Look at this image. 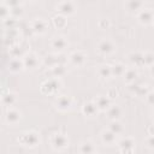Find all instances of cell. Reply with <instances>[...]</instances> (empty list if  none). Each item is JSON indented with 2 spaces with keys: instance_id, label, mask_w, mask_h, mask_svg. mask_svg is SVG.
Here are the masks:
<instances>
[{
  "instance_id": "6da1fadb",
  "label": "cell",
  "mask_w": 154,
  "mask_h": 154,
  "mask_svg": "<svg viewBox=\"0 0 154 154\" xmlns=\"http://www.w3.org/2000/svg\"><path fill=\"white\" fill-rule=\"evenodd\" d=\"M18 142L26 147H36L40 142V136L36 131H25L18 136Z\"/></svg>"
},
{
  "instance_id": "7a4b0ae2",
  "label": "cell",
  "mask_w": 154,
  "mask_h": 154,
  "mask_svg": "<svg viewBox=\"0 0 154 154\" xmlns=\"http://www.w3.org/2000/svg\"><path fill=\"white\" fill-rule=\"evenodd\" d=\"M51 144L57 150H64V149H66L69 147V138H67V136L65 134L57 132V134L52 135Z\"/></svg>"
},
{
  "instance_id": "3957f363",
  "label": "cell",
  "mask_w": 154,
  "mask_h": 154,
  "mask_svg": "<svg viewBox=\"0 0 154 154\" xmlns=\"http://www.w3.org/2000/svg\"><path fill=\"white\" fill-rule=\"evenodd\" d=\"M60 87H61L60 78L51 77L49 79H47L45 83L41 84V91L43 94H54L60 89Z\"/></svg>"
},
{
  "instance_id": "277c9868",
  "label": "cell",
  "mask_w": 154,
  "mask_h": 154,
  "mask_svg": "<svg viewBox=\"0 0 154 154\" xmlns=\"http://www.w3.org/2000/svg\"><path fill=\"white\" fill-rule=\"evenodd\" d=\"M57 11L59 12V14H63L65 17L75 13L76 11V5L72 1H61L57 5Z\"/></svg>"
},
{
  "instance_id": "5b68a950",
  "label": "cell",
  "mask_w": 154,
  "mask_h": 154,
  "mask_svg": "<svg viewBox=\"0 0 154 154\" xmlns=\"http://www.w3.org/2000/svg\"><path fill=\"white\" fill-rule=\"evenodd\" d=\"M137 19L141 24L149 25L154 23V12L150 8H142L137 13Z\"/></svg>"
},
{
  "instance_id": "8992f818",
  "label": "cell",
  "mask_w": 154,
  "mask_h": 154,
  "mask_svg": "<svg viewBox=\"0 0 154 154\" xmlns=\"http://www.w3.org/2000/svg\"><path fill=\"white\" fill-rule=\"evenodd\" d=\"M116 49V46L113 45V42L111 40H101L99 43H97V52L102 55H109L114 52Z\"/></svg>"
},
{
  "instance_id": "52a82bcc",
  "label": "cell",
  "mask_w": 154,
  "mask_h": 154,
  "mask_svg": "<svg viewBox=\"0 0 154 154\" xmlns=\"http://www.w3.org/2000/svg\"><path fill=\"white\" fill-rule=\"evenodd\" d=\"M57 109L61 111V112H65V111H69L72 106V99L67 95H61L59 97H57L55 102H54Z\"/></svg>"
},
{
  "instance_id": "ba28073f",
  "label": "cell",
  "mask_w": 154,
  "mask_h": 154,
  "mask_svg": "<svg viewBox=\"0 0 154 154\" xmlns=\"http://www.w3.org/2000/svg\"><path fill=\"white\" fill-rule=\"evenodd\" d=\"M23 63H24V69L34 70V69H36V66L38 64L37 55L35 53H26L23 57Z\"/></svg>"
},
{
  "instance_id": "9c48e42d",
  "label": "cell",
  "mask_w": 154,
  "mask_h": 154,
  "mask_svg": "<svg viewBox=\"0 0 154 154\" xmlns=\"http://www.w3.org/2000/svg\"><path fill=\"white\" fill-rule=\"evenodd\" d=\"M69 61L73 66H82L85 63V54L82 51H75V52H72L70 54Z\"/></svg>"
},
{
  "instance_id": "30bf717a",
  "label": "cell",
  "mask_w": 154,
  "mask_h": 154,
  "mask_svg": "<svg viewBox=\"0 0 154 154\" xmlns=\"http://www.w3.org/2000/svg\"><path fill=\"white\" fill-rule=\"evenodd\" d=\"M30 28L34 34H43L47 29V23L42 18H35L30 23Z\"/></svg>"
},
{
  "instance_id": "8fae6325",
  "label": "cell",
  "mask_w": 154,
  "mask_h": 154,
  "mask_svg": "<svg viewBox=\"0 0 154 154\" xmlns=\"http://www.w3.org/2000/svg\"><path fill=\"white\" fill-rule=\"evenodd\" d=\"M94 102H95L96 107L99 108V111H107L111 107V99L107 95H99V96H96Z\"/></svg>"
},
{
  "instance_id": "7c38bea8",
  "label": "cell",
  "mask_w": 154,
  "mask_h": 154,
  "mask_svg": "<svg viewBox=\"0 0 154 154\" xmlns=\"http://www.w3.org/2000/svg\"><path fill=\"white\" fill-rule=\"evenodd\" d=\"M51 46L54 51L57 52H63L66 47H67V41L65 40V37L63 36H55L52 38L51 41Z\"/></svg>"
},
{
  "instance_id": "4fadbf2b",
  "label": "cell",
  "mask_w": 154,
  "mask_h": 154,
  "mask_svg": "<svg viewBox=\"0 0 154 154\" xmlns=\"http://www.w3.org/2000/svg\"><path fill=\"white\" fill-rule=\"evenodd\" d=\"M8 70L13 73H17L19 71H22L24 69V63H23V58H11L8 64Z\"/></svg>"
},
{
  "instance_id": "5bb4252c",
  "label": "cell",
  "mask_w": 154,
  "mask_h": 154,
  "mask_svg": "<svg viewBox=\"0 0 154 154\" xmlns=\"http://www.w3.org/2000/svg\"><path fill=\"white\" fill-rule=\"evenodd\" d=\"M5 120L8 124H17L20 120V112L16 108H7L5 113Z\"/></svg>"
},
{
  "instance_id": "9a60e30c",
  "label": "cell",
  "mask_w": 154,
  "mask_h": 154,
  "mask_svg": "<svg viewBox=\"0 0 154 154\" xmlns=\"http://www.w3.org/2000/svg\"><path fill=\"white\" fill-rule=\"evenodd\" d=\"M99 112V108L96 107L95 102L94 101H89V102H85L83 106H82V113L87 117H95Z\"/></svg>"
},
{
  "instance_id": "2e32d148",
  "label": "cell",
  "mask_w": 154,
  "mask_h": 154,
  "mask_svg": "<svg viewBox=\"0 0 154 154\" xmlns=\"http://www.w3.org/2000/svg\"><path fill=\"white\" fill-rule=\"evenodd\" d=\"M143 57H144V53H142V52H132V53H130V54L128 55L129 61H130L135 67H140V66H143V65H144Z\"/></svg>"
},
{
  "instance_id": "e0dca14e",
  "label": "cell",
  "mask_w": 154,
  "mask_h": 154,
  "mask_svg": "<svg viewBox=\"0 0 154 154\" xmlns=\"http://www.w3.org/2000/svg\"><path fill=\"white\" fill-rule=\"evenodd\" d=\"M79 154H96V148L93 142L90 141H83L78 147Z\"/></svg>"
},
{
  "instance_id": "ac0fdd59",
  "label": "cell",
  "mask_w": 154,
  "mask_h": 154,
  "mask_svg": "<svg viewBox=\"0 0 154 154\" xmlns=\"http://www.w3.org/2000/svg\"><path fill=\"white\" fill-rule=\"evenodd\" d=\"M101 141L105 143V144H107V146H112V144H114L116 143V141H117V135L116 134H113L111 130H103L102 132H101Z\"/></svg>"
},
{
  "instance_id": "d6986e66",
  "label": "cell",
  "mask_w": 154,
  "mask_h": 154,
  "mask_svg": "<svg viewBox=\"0 0 154 154\" xmlns=\"http://www.w3.org/2000/svg\"><path fill=\"white\" fill-rule=\"evenodd\" d=\"M16 101H17V96H16V94L12 93V91L5 93V94L2 95V97H1L2 105L6 106V107H8V108H12V106L16 103Z\"/></svg>"
},
{
  "instance_id": "ffe728a7",
  "label": "cell",
  "mask_w": 154,
  "mask_h": 154,
  "mask_svg": "<svg viewBox=\"0 0 154 154\" xmlns=\"http://www.w3.org/2000/svg\"><path fill=\"white\" fill-rule=\"evenodd\" d=\"M106 113H107V117L111 119V122L112 120H119V118L122 116V108L117 105H111V107L106 111Z\"/></svg>"
},
{
  "instance_id": "44dd1931",
  "label": "cell",
  "mask_w": 154,
  "mask_h": 154,
  "mask_svg": "<svg viewBox=\"0 0 154 154\" xmlns=\"http://www.w3.org/2000/svg\"><path fill=\"white\" fill-rule=\"evenodd\" d=\"M123 77H124L125 82H126L128 84H130V83H132V82H135V81L137 79V77H138V71H137L135 67L126 69V71H125V73H124Z\"/></svg>"
},
{
  "instance_id": "7402d4cb",
  "label": "cell",
  "mask_w": 154,
  "mask_h": 154,
  "mask_svg": "<svg viewBox=\"0 0 154 154\" xmlns=\"http://www.w3.org/2000/svg\"><path fill=\"white\" fill-rule=\"evenodd\" d=\"M52 23H53V25H54L57 29H63V28L66 26V24H67V19H66L65 16L58 13L57 16H54V17L52 18Z\"/></svg>"
},
{
  "instance_id": "603a6c76",
  "label": "cell",
  "mask_w": 154,
  "mask_h": 154,
  "mask_svg": "<svg viewBox=\"0 0 154 154\" xmlns=\"http://www.w3.org/2000/svg\"><path fill=\"white\" fill-rule=\"evenodd\" d=\"M118 147L120 149H134L135 148V141L131 137H123L118 141Z\"/></svg>"
},
{
  "instance_id": "cb8c5ba5",
  "label": "cell",
  "mask_w": 154,
  "mask_h": 154,
  "mask_svg": "<svg viewBox=\"0 0 154 154\" xmlns=\"http://www.w3.org/2000/svg\"><path fill=\"white\" fill-rule=\"evenodd\" d=\"M97 75L101 78H109L112 76V66L108 64H103L101 66H99L97 69Z\"/></svg>"
},
{
  "instance_id": "d4e9b609",
  "label": "cell",
  "mask_w": 154,
  "mask_h": 154,
  "mask_svg": "<svg viewBox=\"0 0 154 154\" xmlns=\"http://www.w3.org/2000/svg\"><path fill=\"white\" fill-rule=\"evenodd\" d=\"M126 69H125V65L122 64V63H116L112 65V76L114 77H120V76H124Z\"/></svg>"
},
{
  "instance_id": "484cf974",
  "label": "cell",
  "mask_w": 154,
  "mask_h": 154,
  "mask_svg": "<svg viewBox=\"0 0 154 154\" xmlns=\"http://www.w3.org/2000/svg\"><path fill=\"white\" fill-rule=\"evenodd\" d=\"M51 72H52L53 77H55V78H60V77H63V76L66 73L65 65H63V64H58V65H55V66H53V67L51 69Z\"/></svg>"
},
{
  "instance_id": "4316f807",
  "label": "cell",
  "mask_w": 154,
  "mask_h": 154,
  "mask_svg": "<svg viewBox=\"0 0 154 154\" xmlns=\"http://www.w3.org/2000/svg\"><path fill=\"white\" fill-rule=\"evenodd\" d=\"M108 130H111L113 134H116L118 136V135H120L124 131V126H123V124L119 120H112L109 126H108Z\"/></svg>"
},
{
  "instance_id": "83f0119b",
  "label": "cell",
  "mask_w": 154,
  "mask_h": 154,
  "mask_svg": "<svg viewBox=\"0 0 154 154\" xmlns=\"http://www.w3.org/2000/svg\"><path fill=\"white\" fill-rule=\"evenodd\" d=\"M125 7H126V10L140 12L143 8V2L142 1H136V0H130V1L125 2Z\"/></svg>"
},
{
  "instance_id": "f1b7e54d",
  "label": "cell",
  "mask_w": 154,
  "mask_h": 154,
  "mask_svg": "<svg viewBox=\"0 0 154 154\" xmlns=\"http://www.w3.org/2000/svg\"><path fill=\"white\" fill-rule=\"evenodd\" d=\"M43 64H45L47 67H51V69H52L53 66H55V65L59 64V61H58V55L49 54V55L45 57V59H43Z\"/></svg>"
},
{
  "instance_id": "f546056e",
  "label": "cell",
  "mask_w": 154,
  "mask_h": 154,
  "mask_svg": "<svg viewBox=\"0 0 154 154\" xmlns=\"http://www.w3.org/2000/svg\"><path fill=\"white\" fill-rule=\"evenodd\" d=\"M0 14H1L2 20H5L6 18L11 17V13H10V7H8V5H7L5 1H2V2L0 4Z\"/></svg>"
},
{
  "instance_id": "4dcf8cb0",
  "label": "cell",
  "mask_w": 154,
  "mask_h": 154,
  "mask_svg": "<svg viewBox=\"0 0 154 154\" xmlns=\"http://www.w3.org/2000/svg\"><path fill=\"white\" fill-rule=\"evenodd\" d=\"M10 54L12 58H23L24 57V54L22 52V47L18 45H14L13 47L10 48Z\"/></svg>"
},
{
  "instance_id": "1f68e13d",
  "label": "cell",
  "mask_w": 154,
  "mask_h": 154,
  "mask_svg": "<svg viewBox=\"0 0 154 154\" xmlns=\"http://www.w3.org/2000/svg\"><path fill=\"white\" fill-rule=\"evenodd\" d=\"M10 13H11V17L13 18H19L22 14H23V7L22 5H17V6H13V7H10Z\"/></svg>"
},
{
  "instance_id": "d6a6232c",
  "label": "cell",
  "mask_w": 154,
  "mask_h": 154,
  "mask_svg": "<svg viewBox=\"0 0 154 154\" xmlns=\"http://www.w3.org/2000/svg\"><path fill=\"white\" fill-rule=\"evenodd\" d=\"M2 23H4L6 30L7 29H16V25L18 24V20L16 18H13V17H8L5 20H2Z\"/></svg>"
},
{
  "instance_id": "836d02e7",
  "label": "cell",
  "mask_w": 154,
  "mask_h": 154,
  "mask_svg": "<svg viewBox=\"0 0 154 154\" xmlns=\"http://www.w3.org/2000/svg\"><path fill=\"white\" fill-rule=\"evenodd\" d=\"M143 61H144V65L146 66H152L154 64V53L152 52H147L144 53V57H143Z\"/></svg>"
},
{
  "instance_id": "e575fe53",
  "label": "cell",
  "mask_w": 154,
  "mask_h": 154,
  "mask_svg": "<svg viewBox=\"0 0 154 154\" xmlns=\"http://www.w3.org/2000/svg\"><path fill=\"white\" fill-rule=\"evenodd\" d=\"M141 85H142V84H138V83H136V81H135V82H132V83L128 84V89H129V91H130V93L136 94V93L138 91V89L141 88Z\"/></svg>"
},
{
  "instance_id": "d590c367",
  "label": "cell",
  "mask_w": 154,
  "mask_h": 154,
  "mask_svg": "<svg viewBox=\"0 0 154 154\" xmlns=\"http://www.w3.org/2000/svg\"><path fill=\"white\" fill-rule=\"evenodd\" d=\"M148 93H149L148 87H147V85H141V88L138 89V91L136 93V95H137L138 97H146V96L148 95Z\"/></svg>"
},
{
  "instance_id": "8d00e7d4",
  "label": "cell",
  "mask_w": 154,
  "mask_h": 154,
  "mask_svg": "<svg viewBox=\"0 0 154 154\" xmlns=\"http://www.w3.org/2000/svg\"><path fill=\"white\" fill-rule=\"evenodd\" d=\"M146 146L149 149H154V135H149L146 138Z\"/></svg>"
},
{
  "instance_id": "74e56055",
  "label": "cell",
  "mask_w": 154,
  "mask_h": 154,
  "mask_svg": "<svg viewBox=\"0 0 154 154\" xmlns=\"http://www.w3.org/2000/svg\"><path fill=\"white\" fill-rule=\"evenodd\" d=\"M146 101L148 105L150 106H154V91H149L148 95L146 96Z\"/></svg>"
},
{
  "instance_id": "f35d334b",
  "label": "cell",
  "mask_w": 154,
  "mask_h": 154,
  "mask_svg": "<svg viewBox=\"0 0 154 154\" xmlns=\"http://www.w3.org/2000/svg\"><path fill=\"white\" fill-rule=\"evenodd\" d=\"M99 26L102 28V29L108 28V26H109V20H108V19H101V20L99 22Z\"/></svg>"
},
{
  "instance_id": "ab89813d",
  "label": "cell",
  "mask_w": 154,
  "mask_h": 154,
  "mask_svg": "<svg viewBox=\"0 0 154 154\" xmlns=\"http://www.w3.org/2000/svg\"><path fill=\"white\" fill-rule=\"evenodd\" d=\"M106 95H107L109 99H113V97H116V96L118 95V93H117L114 89H109V90L107 91V94H106Z\"/></svg>"
},
{
  "instance_id": "60d3db41",
  "label": "cell",
  "mask_w": 154,
  "mask_h": 154,
  "mask_svg": "<svg viewBox=\"0 0 154 154\" xmlns=\"http://www.w3.org/2000/svg\"><path fill=\"white\" fill-rule=\"evenodd\" d=\"M134 149H120V152L122 154H134Z\"/></svg>"
},
{
  "instance_id": "b9f144b4",
  "label": "cell",
  "mask_w": 154,
  "mask_h": 154,
  "mask_svg": "<svg viewBox=\"0 0 154 154\" xmlns=\"http://www.w3.org/2000/svg\"><path fill=\"white\" fill-rule=\"evenodd\" d=\"M148 135H154V124L148 128Z\"/></svg>"
},
{
  "instance_id": "7bdbcfd3",
  "label": "cell",
  "mask_w": 154,
  "mask_h": 154,
  "mask_svg": "<svg viewBox=\"0 0 154 154\" xmlns=\"http://www.w3.org/2000/svg\"><path fill=\"white\" fill-rule=\"evenodd\" d=\"M149 72H150L152 76H154V64L152 66H149Z\"/></svg>"
},
{
  "instance_id": "ee69618b",
  "label": "cell",
  "mask_w": 154,
  "mask_h": 154,
  "mask_svg": "<svg viewBox=\"0 0 154 154\" xmlns=\"http://www.w3.org/2000/svg\"><path fill=\"white\" fill-rule=\"evenodd\" d=\"M153 119H154V114H153Z\"/></svg>"
},
{
  "instance_id": "f6af8a7d",
  "label": "cell",
  "mask_w": 154,
  "mask_h": 154,
  "mask_svg": "<svg viewBox=\"0 0 154 154\" xmlns=\"http://www.w3.org/2000/svg\"><path fill=\"white\" fill-rule=\"evenodd\" d=\"M153 24H154V23H153Z\"/></svg>"
}]
</instances>
